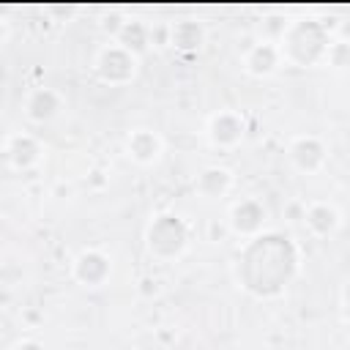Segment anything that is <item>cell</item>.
<instances>
[{
  "mask_svg": "<svg viewBox=\"0 0 350 350\" xmlns=\"http://www.w3.org/2000/svg\"><path fill=\"white\" fill-rule=\"evenodd\" d=\"M189 241V227L183 224L180 216H172V213H164V216H156L153 224L148 227V246L156 257H175L183 252Z\"/></svg>",
  "mask_w": 350,
  "mask_h": 350,
  "instance_id": "cell-3",
  "label": "cell"
},
{
  "mask_svg": "<svg viewBox=\"0 0 350 350\" xmlns=\"http://www.w3.org/2000/svg\"><path fill=\"white\" fill-rule=\"evenodd\" d=\"M279 66V49L273 44H257L252 46V52L246 55V68L254 77H265Z\"/></svg>",
  "mask_w": 350,
  "mask_h": 350,
  "instance_id": "cell-11",
  "label": "cell"
},
{
  "mask_svg": "<svg viewBox=\"0 0 350 350\" xmlns=\"http://www.w3.org/2000/svg\"><path fill=\"white\" fill-rule=\"evenodd\" d=\"M96 71L104 82L109 85H123L134 77L137 71V60L129 49L123 46H107L101 55H98V63H96Z\"/></svg>",
  "mask_w": 350,
  "mask_h": 350,
  "instance_id": "cell-4",
  "label": "cell"
},
{
  "mask_svg": "<svg viewBox=\"0 0 350 350\" xmlns=\"http://www.w3.org/2000/svg\"><path fill=\"white\" fill-rule=\"evenodd\" d=\"M298 271V249L287 235H254L238 257V282L257 298L279 295Z\"/></svg>",
  "mask_w": 350,
  "mask_h": 350,
  "instance_id": "cell-1",
  "label": "cell"
},
{
  "mask_svg": "<svg viewBox=\"0 0 350 350\" xmlns=\"http://www.w3.org/2000/svg\"><path fill=\"white\" fill-rule=\"evenodd\" d=\"M290 159L295 161L298 170H304V172H314V170H320L323 161H325V148H323L320 139H314V137H301V139L293 142V148H290Z\"/></svg>",
  "mask_w": 350,
  "mask_h": 350,
  "instance_id": "cell-6",
  "label": "cell"
},
{
  "mask_svg": "<svg viewBox=\"0 0 350 350\" xmlns=\"http://www.w3.org/2000/svg\"><path fill=\"white\" fill-rule=\"evenodd\" d=\"M159 139H156V134L153 131H148V129H139V131H134L131 137H129V153L139 161V164H148V161H153L156 156H159Z\"/></svg>",
  "mask_w": 350,
  "mask_h": 350,
  "instance_id": "cell-12",
  "label": "cell"
},
{
  "mask_svg": "<svg viewBox=\"0 0 350 350\" xmlns=\"http://www.w3.org/2000/svg\"><path fill=\"white\" fill-rule=\"evenodd\" d=\"M172 44H175L178 49H183V52L200 49V44H202V27H200L197 22H191V19L178 22V25L172 27Z\"/></svg>",
  "mask_w": 350,
  "mask_h": 350,
  "instance_id": "cell-15",
  "label": "cell"
},
{
  "mask_svg": "<svg viewBox=\"0 0 350 350\" xmlns=\"http://www.w3.org/2000/svg\"><path fill=\"white\" fill-rule=\"evenodd\" d=\"M57 109H60V96H57L55 90H49V88H38V90L27 98V115H30L33 120H38V123L55 118Z\"/></svg>",
  "mask_w": 350,
  "mask_h": 350,
  "instance_id": "cell-10",
  "label": "cell"
},
{
  "mask_svg": "<svg viewBox=\"0 0 350 350\" xmlns=\"http://www.w3.org/2000/svg\"><path fill=\"white\" fill-rule=\"evenodd\" d=\"M265 221V208L257 200H243L232 208V227L241 235H257Z\"/></svg>",
  "mask_w": 350,
  "mask_h": 350,
  "instance_id": "cell-7",
  "label": "cell"
},
{
  "mask_svg": "<svg viewBox=\"0 0 350 350\" xmlns=\"http://www.w3.org/2000/svg\"><path fill=\"white\" fill-rule=\"evenodd\" d=\"M306 224L312 227L314 235H331L336 230V224H339V216H336V211L331 205L320 202V205H312L306 211Z\"/></svg>",
  "mask_w": 350,
  "mask_h": 350,
  "instance_id": "cell-14",
  "label": "cell"
},
{
  "mask_svg": "<svg viewBox=\"0 0 350 350\" xmlns=\"http://www.w3.org/2000/svg\"><path fill=\"white\" fill-rule=\"evenodd\" d=\"M325 60H328L334 68H347V66H350V44H347V41H334V44L328 46Z\"/></svg>",
  "mask_w": 350,
  "mask_h": 350,
  "instance_id": "cell-17",
  "label": "cell"
},
{
  "mask_svg": "<svg viewBox=\"0 0 350 350\" xmlns=\"http://www.w3.org/2000/svg\"><path fill=\"white\" fill-rule=\"evenodd\" d=\"M345 309H347V314H350V282L345 284Z\"/></svg>",
  "mask_w": 350,
  "mask_h": 350,
  "instance_id": "cell-19",
  "label": "cell"
},
{
  "mask_svg": "<svg viewBox=\"0 0 350 350\" xmlns=\"http://www.w3.org/2000/svg\"><path fill=\"white\" fill-rule=\"evenodd\" d=\"M241 137H243V123H241L238 115L221 112V115L213 118V123H211V139H213V145L232 148L235 142H241Z\"/></svg>",
  "mask_w": 350,
  "mask_h": 350,
  "instance_id": "cell-8",
  "label": "cell"
},
{
  "mask_svg": "<svg viewBox=\"0 0 350 350\" xmlns=\"http://www.w3.org/2000/svg\"><path fill=\"white\" fill-rule=\"evenodd\" d=\"M118 41L123 49H129L131 55H139L145 46H148V27L139 25V22H126L120 25L118 30Z\"/></svg>",
  "mask_w": 350,
  "mask_h": 350,
  "instance_id": "cell-16",
  "label": "cell"
},
{
  "mask_svg": "<svg viewBox=\"0 0 350 350\" xmlns=\"http://www.w3.org/2000/svg\"><path fill=\"white\" fill-rule=\"evenodd\" d=\"M74 276L88 287H98L109 276V260L101 252H85L74 262Z\"/></svg>",
  "mask_w": 350,
  "mask_h": 350,
  "instance_id": "cell-5",
  "label": "cell"
},
{
  "mask_svg": "<svg viewBox=\"0 0 350 350\" xmlns=\"http://www.w3.org/2000/svg\"><path fill=\"white\" fill-rule=\"evenodd\" d=\"M328 33L320 22H295L287 33H284V55L295 63V66H312L317 60H323L328 55Z\"/></svg>",
  "mask_w": 350,
  "mask_h": 350,
  "instance_id": "cell-2",
  "label": "cell"
},
{
  "mask_svg": "<svg viewBox=\"0 0 350 350\" xmlns=\"http://www.w3.org/2000/svg\"><path fill=\"white\" fill-rule=\"evenodd\" d=\"M16 350H44V347H41L38 342H22V345H19Z\"/></svg>",
  "mask_w": 350,
  "mask_h": 350,
  "instance_id": "cell-18",
  "label": "cell"
},
{
  "mask_svg": "<svg viewBox=\"0 0 350 350\" xmlns=\"http://www.w3.org/2000/svg\"><path fill=\"white\" fill-rule=\"evenodd\" d=\"M5 153H8V161H11L16 170H27L30 164L38 161L41 148H38V142H36L33 137H27V134H16V137H11Z\"/></svg>",
  "mask_w": 350,
  "mask_h": 350,
  "instance_id": "cell-9",
  "label": "cell"
},
{
  "mask_svg": "<svg viewBox=\"0 0 350 350\" xmlns=\"http://www.w3.org/2000/svg\"><path fill=\"white\" fill-rule=\"evenodd\" d=\"M230 189V172L221 170V167H208L200 178H197V191L208 200H216L221 197L224 191Z\"/></svg>",
  "mask_w": 350,
  "mask_h": 350,
  "instance_id": "cell-13",
  "label": "cell"
}]
</instances>
